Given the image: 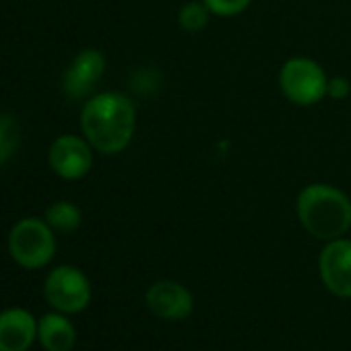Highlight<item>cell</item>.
<instances>
[{
    "instance_id": "cell-4",
    "label": "cell",
    "mask_w": 351,
    "mask_h": 351,
    "mask_svg": "<svg viewBox=\"0 0 351 351\" xmlns=\"http://www.w3.org/2000/svg\"><path fill=\"white\" fill-rule=\"evenodd\" d=\"M283 95L295 106H314L326 95L328 77L322 66L310 58H289L279 73Z\"/></svg>"
},
{
    "instance_id": "cell-9",
    "label": "cell",
    "mask_w": 351,
    "mask_h": 351,
    "mask_svg": "<svg viewBox=\"0 0 351 351\" xmlns=\"http://www.w3.org/2000/svg\"><path fill=\"white\" fill-rule=\"evenodd\" d=\"M106 71V58L99 50L87 48L75 56L71 66L64 71L62 77V89L71 99L87 97L95 83L104 77Z\"/></svg>"
},
{
    "instance_id": "cell-13",
    "label": "cell",
    "mask_w": 351,
    "mask_h": 351,
    "mask_svg": "<svg viewBox=\"0 0 351 351\" xmlns=\"http://www.w3.org/2000/svg\"><path fill=\"white\" fill-rule=\"evenodd\" d=\"M19 138H21V128L17 120L9 114H0V165L15 155L19 147Z\"/></svg>"
},
{
    "instance_id": "cell-1",
    "label": "cell",
    "mask_w": 351,
    "mask_h": 351,
    "mask_svg": "<svg viewBox=\"0 0 351 351\" xmlns=\"http://www.w3.org/2000/svg\"><path fill=\"white\" fill-rule=\"evenodd\" d=\"M134 126V104L116 91L93 95L81 112V130L85 138L104 155H116L124 151L132 141Z\"/></svg>"
},
{
    "instance_id": "cell-16",
    "label": "cell",
    "mask_w": 351,
    "mask_h": 351,
    "mask_svg": "<svg viewBox=\"0 0 351 351\" xmlns=\"http://www.w3.org/2000/svg\"><path fill=\"white\" fill-rule=\"evenodd\" d=\"M326 95H330L332 99H345L349 95V81L345 77H332V79H328Z\"/></svg>"
},
{
    "instance_id": "cell-2",
    "label": "cell",
    "mask_w": 351,
    "mask_h": 351,
    "mask_svg": "<svg viewBox=\"0 0 351 351\" xmlns=\"http://www.w3.org/2000/svg\"><path fill=\"white\" fill-rule=\"evenodd\" d=\"M295 213L304 230L318 240H337L351 228V199L328 184L306 186L298 195Z\"/></svg>"
},
{
    "instance_id": "cell-8",
    "label": "cell",
    "mask_w": 351,
    "mask_h": 351,
    "mask_svg": "<svg viewBox=\"0 0 351 351\" xmlns=\"http://www.w3.org/2000/svg\"><path fill=\"white\" fill-rule=\"evenodd\" d=\"M145 302L149 312L163 320H184L195 308L193 293L176 281L153 283L145 293Z\"/></svg>"
},
{
    "instance_id": "cell-3",
    "label": "cell",
    "mask_w": 351,
    "mask_h": 351,
    "mask_svg": "<svg viewBox=\"0 0 351 351\" xmlns=\"http://www.w3.org/2000/svg\"><path fill=\"white\" fill-rule=\"evenodd\" d=\"M9 252L17 265L25 269H42L54 258L56 252L54 230L46 223V219H21L9 234Z\"/></svg>"
},
{
    "instance_id": "cell-12",
    "label": "cell",
    "mask_w": 351,
    "mask_h": 351,
    "mask_svg": "<svg viewBox=\"0 0 351 351\" xmlns=\"http://www.w3.org/2000/svg\"><path fill=\"white\" fill-rule=\"evenodd\" d=\"M81 209L69 201H58L48 207L46 223L58 234H73L81 226Z\"/></svg>"
},
{
    "instance_id": "cell-11",
    "label": "cell",
    "mask_w": 351,
    "mask_h": 351,
    "mask_svg": "<svg viewBox=\"0 0 351 351\" xmlns=\"http://www.w3.org/2000/svg\"><path fill=\"white\" fill-rule=\"evenodd\" d=\"M38 339L46 351H71L77 341L75 326L62 314H46L38 322Z\"/></svg>"
},
{
    "instance_id": "cell-6",
    "label": "cell",
    "mask_w": 351,
    "mask_h": 351,
    "mask_svg": "<svg viewBox=\"0 0 351 351\" xmlns=\"http://www.w3.org/2000/svg\"><path fill=\"white\" fill-rule=\"evenodd\" d=\"M87 138L75 136V134H62L58 136L48 153L50 165L54 173H58L64 180H79L89 173L93 165V153Z\"/></svg>"
},
{
    "instance_id": "cell-14",
    "label": "cell",
    "mask_w": 351,
    "mask_h": 351,
    "mask_svg": "<svg viewBox=\"0 0 351 351\" xmlns=\"http://www.w3.org/2000/svg\"><path fill=\"white\" fill-rule=\"evenodd\" d=\"M209 17H211V11L207 9V5L193 0V3H186L184 7H180V11H178V25L184 32H189V34H197V32L207 27Z\"/></svg>"
},
{
    "instance_id": "cell-10",
    "label": "cell",
    "mask_w": 351,
    "mask_h": 351,
    "mask_svg": "<svg viewBox=\"0 0 351 351\" xmlns=\"http://www.w3.org/2000/svg\"><path fill=\"white\" fill-rule=\"evenodd\" d=\"M38 337L36 318L23 308L0 314V351H27Z\"/></svg>"
},
{
    "instance_id": "cell-15",
    "label": "cell",
    "mask_w": 351,
    "mask_h": 351,
    "mask_svg": "<svg viewBox=\"0 0 351 351\" xmlns=\"http://www.w3.org/2000/svg\"><path fill=\"white\" fill-rule=\"evenodd\" d=\"M203 3L207 5L211 15L234 17V15H240L242 11H246L252 0H203Z\"/></svg>"
},
{
    "instance_id": "cell-5",
    "label": "cell",
    "mask_w": 351,
    "mask_h": 351,
    "mask_svg": "<svg viewBox=\"0 0 351 351\" xmlns=\"http://www.w3.org/2000/svg\"><path fill=\"white\" fill-rule=\"evenodd\" d=\"M46 300L64 314L83 312L91 302V285L83 271L71 265L56 267L44 283Z\"/></svg>"
},
{
    "instance_id": "cell-7",
    "label": "cell",
    "mask_w": 351,
    "mask_h": 351,
    "mask_svg": "<svg viewBox=\"0 0 351 351\" xmlns=\"http://www.w3.org/2000/svg\"><path fill=\"white\" fill-rule=\"evenodd\" d=\"M318 269L324 287L332 295L351 300V240H330L320 252Z\"/></svg>"
}]
</instances>
